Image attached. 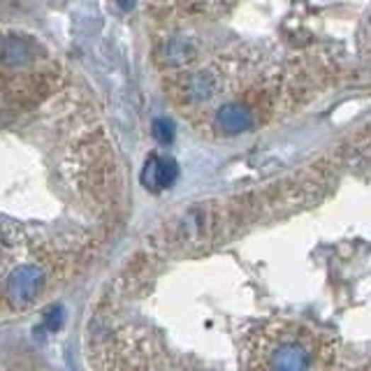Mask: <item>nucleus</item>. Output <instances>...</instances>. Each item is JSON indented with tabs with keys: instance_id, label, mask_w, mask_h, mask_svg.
Listing matches in <instances>:
<instances>
[{
	"instance_id": "f257e3e1",
	"label": "nucleus",
	"mask_w": 371,
	"mask_h": 371,
	"mask_svg": "<svg viewBox=\"0 0 371 371\" xmlns=\"http://www.w3.org/2000/svg\"><path fill=\"white\" fill-rule=\"evenodd\" d=\"M256 355L253 365L265 369L297 371L327 365L323 339L299 325L272 327L256 341Z\"/></svg>"
},
{
	"instance_id": "f03ea898",
	"label": "nucleus",
	"mask_w": 371,
	"mask_h": 371,
	"mask_svg": "<svg viewBox=\"0 0 371 371\" xmlns=\"http://www.w3.org/2000/svg\"><path fill=\"white\" fill-rule=\"evenodd\" d=\"M47 276L38 265H19L7 274L5 297L12 309H28L45 290Z\"/></svg>"
},
{
	"instance_id": "7ed1b4c3",
	"label": "nucleus",
	"mask_w": 371,
	"mask_h": 371,
	"mask_svg": "<svg viewBox=\"0 0 371 371\" xmlns=\"http://www.w3.org/2000/svg\"><path fill=\"white\" fill-rule=\"evenodd\" d=\"M38 56L40 49L30 38H0V65L26 67Z\"/></svg>"
},
{
	"instance_id": "20e7f679",
	"label": "nucleus",
	"mask_w": 371,
	"mask_h": 371,
	"mask_svg": "<svg viewBox=\"0 0 371 371\" xmlns=\"http://www.w3.org/2000/svg\"><path fill=\"white\" fill-rule=\"evenodd\" d=\"M216 128L225 132V135H241L253 128V112L251 107L241 105V103H227L216 112Z\"/></svg>"
},
{
	"instance_id": "39448f33",
	"label": "nucleus",
	"mask_w": 371,
	"mask_h": 371,
	"mask_svg": "<svg viewBox=\"0 0 371 371\" xmlns=\"http://www.w3.org/2000/svg\"><path fill=\"white\" fill-rule=\"evenodd\" d=\"M218 91V79L212 72H195L183 77L179 84V96L188 103H202L209 100Z\"/></svg>"
},
{
	"instance_id": "423d86ee",
	"label": "nucleus",
	"mask_w": 371,
	"mask_h": 371,
	"mask_svg": "<svg viewBox=\"0 0 371 371\" xmlns=\"http://www.w3.org/2000/svg\"><path fill=\"white\" fill-rule=\"evenodd\" d=\"M142 181H144V186L151 190L170 188L176 181V163L172 158H149L144 174H142Z\"/></svg>"
},
{
	"instance_id": "0eeeda50",
	"label": "nucleus",
	"mask_w": 371,
	"mask_h": 371,
	"mask_svg": "<svg viewBox=\"0 0 371 371\" xmlns=\"http://www.w3.org/2000/svg\"><path fill=\"white\" fill-rule=\"evenodd\" d=\"M195 56V45L188 38H170L160 45V61L167 65H183L193 61Z\"/></svg>"
},
{
	"instance_id": "6e6552de",
	"label": "nucleus",
	"mask_w": 371,
	"mask_h": 371,
	"mask_svg": "<svg viewBox=\"0 0 371 371\" xmlns=\"http://www.w3.org/2000/svg\"><path fill=\"white\" fill-rule=\"evenodd\" d=\"M154 135H156L158 142L170 144V142L174 139V125L167 119H158V121H154Z\"/></svg>"
},
{
	"instance_id": "1a4fd4ad",
	"label": "nucleus",
	"mask_w": 371,
	"mask_h": 371,
	"mask_svg": "<svg viewBox=\"0 0 371 371\" xmlns=\"http://www.w3.org/2000/svg\"><path fill=\"white\" fill-rule=\"evenodd\" d=\"M61 320H63V314H61V309L54 307V309H49L47 311V316H45V325L49 327L52 332H56L58 327H61Z\"/></svg>"
},
{
	"instance_id": "9d476101",
	"label": "nucleus",
	"mask_w": 371,
	"mask_h": 371,
	"mask_svg": "<svg viewBox=\"0 0 371 371\" xmlns=\"http://www.w3.org/2000/svg\"><path fill=\"white\" fill-rule=\"evenodd\" d=\"M116 3H119L121 7H130V0H116Z\"/></svg>"
}]
</instances>
